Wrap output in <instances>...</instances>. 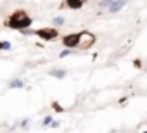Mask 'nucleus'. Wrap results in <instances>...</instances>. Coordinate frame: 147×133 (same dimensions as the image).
Instances as JSON below:
<instances>
[{
  "mask_svg": "<svg viewBox=\"0 0 147 133\" xmlns=\"http://www.w3.org/2000/svg\"><path fill=\"white\" fill-rule=\"evenodd\" d=\"M85 4H87V0H66V5H67L69 9H73V11L82 9Z\"/></svg>",
  "mask_w": 147,
  "mask_h": 133,
  "instance_id": "obj_5",
  "label": "nucleus"
},
{
  "mask_svg": "<svg viewBox=\"0 0 147 133\" xmlns=\"http://www.w3.org/2000/svg\"><path fill=\"white\" fill-rule=\"evenodd\" d=\"M31 17H30V14L26 12V11H23V9H19V11H14L7 19H5V28H9V30H16V31H23V30H28V28H31Z\"/></svg>",
  "mask_w": 147,
  "mask_h": 133,
  "instance_id": "obj_1",
  "label": "nucleus"
},
{
  "mask_svg": "<svg viewBox=\"0 0 147 133\" xmlns=\"http://www.w3.org/2000/svg\"><path fill=\"white\" fill-rule=\"evenodd\" d=\"M35 35L43 42H54L55 38H59V30L54 28V26H47V28L35 30Z\"/></svg>",
  "mask_w": 147,
  "mask_h": 133,
  "instance_id": "obj_3",
  "label": "nucleus"
},
{
  "mask_svg": "<svg viewBox=\"0 0 147 133\" xmlns=\"http://www.w3.org/2000/svg\"><path fill=\"white\" fill-rule=\"evenodd\" d=\"M52 121H54V118H52V116H45V118L42 119V126H43V128H45V126H50V123H52Z\"/></svg>",
  "mask_w": 147,
  "mask_h": 133,
  "instance_id": "obj_12",
  "label": "nucleus"
},
{
  "mask_svg": "<svg viewBox=\"0 0 147 133\" xmlns=\"http://www.w3.org/2000/svg\"><path fill=\"white\" fill-rule=\"evenodd\" d=\"M73 54H75V50H73V48H66V47H64V50H61L57 57H59V59H64V57H67V55H73Z\"/></svg>",
  "mask_w": 147,
  "mask_h": 133,
  "instance_id": "obj_9",
  "label": "nucleus"
},
{
  "mask_svg": "<svg viewBox=\"0 0 147 133\" xmlns=\"http://www.w3.org/2000/svg\"><path fill=\"white\" fill-rule=\"evenodd\" d=\"M52 109H55L57 112H62V111H64V109L61 107V104H57V102H52Z\"/></svg>",
  "mask_w": 147,
  "mask_h": 133,
  "instance_id": "obj_14",
  "label": "nucleus"
},
{
  "mask_svg": "<svg viewBox=\"0 0 147 133\" xmlns=\"http://www.w3.org/2000/svg\"><path fill=\"white\" fill-rule=\"evenodd\" d=\"M82 38H83V31H78V33H69V35H64V36L61 38V42H62V45H64L66 48L80 50Z\"/></svg>",
  "mask_w": 147,
  "mask_h": 133,
  "instance_id": "obj_2",
  "label": "nucleus"
},
{
  "mask_svg": "<svg viewBox=\"0 0 147 133\" xmlns=\"http://www.w3.org/2000/svg\"><path fill=\"white\" fill-rule=\"evenodd\" d=\"M49 75H50L52 78H55V80H64V78L67 76V71H66V69H50Z\"/></svg>",
  "mask_w": 147,
  "mask_h": 133,
  "instance_id": "obj_7",
  "label": "nucleus"
},
{
  "mask_svg": "<svg viewBox=\"0 0 147 133\" xmlns=\"http://www.w3.org/2000/svg\"><path fill=\"white\" fill-rule=\"evenodd\" d=\"M142 133H147V131H142Z\"/></svg>",
  "mask_w": 147,
  "mask_h": 133,
  "instance_id": "obj_19",
  "label": "nucleus"
},
{
  "mask_svg": "<svg viewBox=\"0 0 147 133\" xmlns=\"http://www.w3.org/2000/svg\"><path fill=\"white\" fill-rule=\"evenodd\" d=\"M0 50H2V42H0Z\"/></svg>",
  "mask_w": 147,
  "mask_h": 133,
  "instance_id": "obj_18",
  "label": "nucleus"
},
{
  "mask_svg": "<svg viewBox=\"0 0 147 133\" xmlns=\"http://www.w3.org/2000/svg\"><path fill=\"white\" fill-rule=\"evenodd\" d=\"M111 4H113V0H100V2H99V9H104V11H107Z\"/></svg>",
  "mask_w": 147,
  "mask_h": 133,
  "instance_id": "obj_10",
  "label": "nucleus"
},
{
  "mask_svg": "<svg viewBox=\"0 0 147 133\" xmlns=\"http://www.w3.org/2000/svg\"><path fill=\"white\" fill-rule=\"evenodd\" d=\"M9 88H12V90H19V88H24L26 87V83H24V80H21V78H14V80H11L9 81V85H7Z\"/></svg>",
  "mask_w": 147,
  "mask_h": 133,
  "instance_id": "obj_6",
  "label": "nucleus"
},
{
  "mask_svg": "<svg viewBox=\"0 0 147 133\" xmlns=\"http://www.w3.org/2000/svg\"><path fill=\"white\" fill-rule=\"evenodd\" d=\"M28 126H30V119H28V118H24L19 124H14V128H23V130H26Z\"/></svg>",
  "mask_w": 147,
  "mask_h": 133,
  "instance_id": "obj_11",
  "label": "nucleus"
},
{
  "mask_svg": "<svg viewBox=\"0 0 147 133\" xmlns=\"http://www.w3.org/2000/svg\"><path fill=\"white\" fill-rule=\"evenodd\" d=\"M126 4H128V0H113V4L109 5L107 12H109V14H118V12H119Z\"/></svg>",
  "mask_w": 147,
  "mask_h": 133,
  "instance_id": "obj_4",
  "label": "nucleus"
},
{
  "mask_svg": "<svg viewBox=\"0 0 147 133\" xmlns=\"http://www.w3.org/2000/svg\"><path fill=\"white\" fill-rule=\"evenodd\" d=\"M59 124H61L59 121H52V123H50V128H59Z\"/></svg>",
  "mask_w": 147,
  "mask_h": 133,
  "instance_id": "obj_16",
  "label": "nucleus"
},
{
  "mask_svg": "<svg viewBox=\"0 0 147 133\" xmlns=\"http://www.w3.org/2000/svg\"><path fill=\"white\" fill-rule=\"evenodd\" d=\"M133 66H135V68H140V66H142V60H140V59H133Z\"/></svg>",
  "mask_w": 147,
  "mask_h": 133,
  "instance_id": "obj_15",
  "label": "nucleus"
},
{
  "mask_svg": "<svg viewBox=\"0 0 147 133\" xmlns=\"http://www.w3.org/2000/svg\"><path fill=\"white\" fill-rule=\"evenodd\" d=\"M119 104H121V105L126 104V97H121V99H119Z\"/></svg>",
  "mask_w": 147,
  "mask_h": 133,
  "instance_id": "obj_17",
  "label": "nucleus"
},
{
  "mask_svg": "<svg viewBox=\"0 0 147 133\" xmlns=\"http://www.w3.org/2000/svg\"><path fill=\"white\" fill-rule=\"evenodd\" d=\"M66 24V19L62 17V16H55L54 19H52V26L54 28H61V26H64Z\"/></svg>",
  "mask_w": 147,
  "mask_h": 133,
  "instance_id": "obj_8",
  "label": "nucleus"
},
{
  "mask_svg": "<svg viewBox=\"0 0 147 133\" xmlns=\"http://www.w3.org/2000/svg\"><path fill=\"white\" fill-rule=\"evenodd\" d=\"M11 48H12L11 42H2V50H11Z\"/></svg>",
  "mask_w": 147,
  "mask_h": 133,
  "instance_id": "obj_13",
  "label": "nucleus"
}]
</instances>
